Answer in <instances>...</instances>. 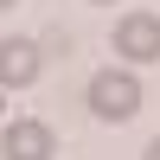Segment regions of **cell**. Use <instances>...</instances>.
Wrapping results in <instances>:
<instances>
[{
	"mask_svg": "<svg viewBox=\"0 0 160 160\" xmlns=\"http://www.w3.org/2000/svg\"><path fill=\"white\" fill-rule=\"evenodd\" d=\"M83 96H90V115L96 122H135L141 115V77L135 71H96Z\"/></svg>",
	"mask_w": 160,
	"mask_h": 160,
	"instance_id": "cell-1",
	"label": "cell"
},
{
	"mask_svg": "<svg viewBox=\"0 0 160 160\" xmlns=\"http://www.w3.org/2000/svg\"><path fill=\"white\" fill-rule=\"evenodd\" d=\"M51 128L32 122V115H19V122H7V135H0V160H51Z\"/></svg>",
	"mask_w": 160,
	"mask_h": 160,
	"instance_id": "cell-2",
	"label": "cell"
},
{
	"mask_svg": "<svg viewBox=\"0 0 160 160\" xmlns=\"http://www.w3.org/2000/svg\"><path fill=\"white\" fill-rule=\"evenodd\" d=\"M115 51L135 58V64H154L160 58V19L154 13H128V19L115 26Z\"/></svg>",
	"mask_w": 160,
	"mask_h": 160,
	"instance_id": "cell-3",
	"label": "cell"
},
{
	"mask_svg": "<svg viewBox=\"0 0 160 160\" xmlns=\"http://www.w3.org/2000/svg\"><path fill=\"white\" fill-rule=\"evenodd\" d=\"M32 77H38V45H26V38H7V45H0V83L26 90Z\"/></svg>",
	"mask_w": 160,
	"mask_h": 160,
	"instance_id": "cell-4",
	"label": "cell"
},
{
	"mask_svg": "<svg viewBox=\"0 0 160 160\" xmlns=\"http://www.w3.org/2000/svg\"><path fill=\"white\" fill-rule=\"evenodd\" d=\"M148 160H160V141H148Z\"/></svg>",
	"mask_w": 160,
	"mask_h": 160,
	"instance_id": "cell-5",
	"label": "cell"
},
{
	"mask_svg": "<svg viewBox=\"0 0 160 160\" xmlns=\"http://www.w3.org/2000/svg\"><path fill=\"white\" fill-rule=\"evenodd\" d=\"M0 7H13V0H0Z\"/></svg>",
	"mask_w": 160,
	"mask_h": 160,
	"instance_id": "cell-6",
	"label": "cell"
}]
</instances>
